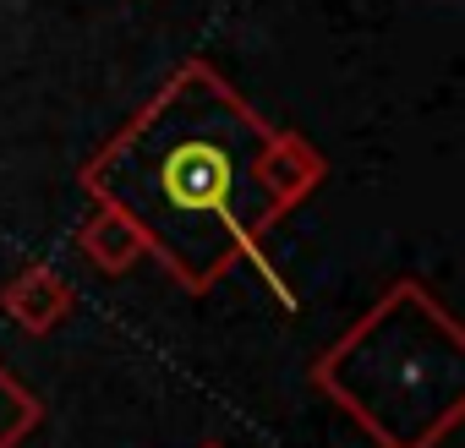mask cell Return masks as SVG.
Returning a JSON list of instances; mask_svg holds the SVG:
<instances>
[{"mask_svg": "<svg viewBox=\"0 0 465 448\" xmlns=\"http://www.w3.org/2000/svg\"><path fill=\"white\" fill-rule=\"evenodd\" d=\"M72 307H77V290L50 263H28L23 274L6 279V290H0V312H6L23 334H55L72 317Z\"/></svg>", "mask_w": 465, "mask_h": 448, "instance_id": "obj_3", "label": "cell"}, {"mask_svg": "<svg viewBox=\"0 0 465 448\" xmlns=\"http://www.w3.org/2000/svg\"><path fill=\"white\" fill-rule=\"evenodd\" d=\"M77 252H83L99 274H132V268L148 258L137 224H132L126 213L104 208V202H94V213L77 224Z\"/></svg>", "mask_w": 465, "mask_h": 448, "instance_id": "obj_4", "label": "cell"}, {"mask_svg": "<svg viewBox=\"0 0 465 448\" xmlns=\"http://www.w3.org/2000/svg\"><path fill=\"white\" fill-rule=\"evenodd\" d=\"M45 421V399L0 366V448H23Z\"/></svg>", "mask_w": 465, "mask_h": 448, "instance_id": "obj_5", "label": "cell"}, {"mask_svg": "<svg viewBox=\"0 0 465 448\" xmlns=\"http://www.w3.org/2000/svg\"><path fill=\"white\" fill-rule=\"evenodd\" d=\"M307 377L378 448H443L465 415V334L421 279H394Z\"/></svg>", "mask_w": 465, "mask_h": 448, "instance_id": "obj_2", "label": "cell"}, {"mask_svg": "<svg viewBox=\"0 0 465 448\" xmlns=\"http://www.w3.org/2000/svg\"><path fill=\"white\" fill-rule=\"evenodd\" d=\"M323 186V153L258 115L208 61H181L159 93L83 164V191L137 224L148 258L208 296L242 263L269 274L263 241ZM280 307L291 290L269 274Z\"/></svg>", "mask_w": 465, "mask_h": 448, "instance_id": "obj_1", "label": "cell"}, {"mask_svg": "<svg viewBox=\"0 0 465 448\" xmlns=\"http://www.w3.org/2000/svg\"><path fill=\"white\" fill-rule=\"evenodd\" d=\"M197 448H224V443H197Z\"/></svg>", "mask_w": 465, "mask_h": 448, "instance_id": "obj_6", "label": "cell"}]
</instances>
